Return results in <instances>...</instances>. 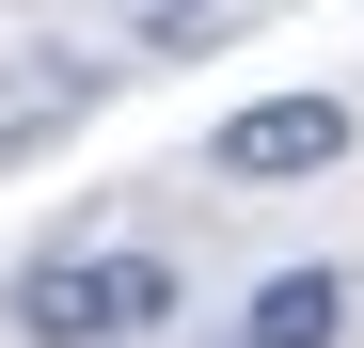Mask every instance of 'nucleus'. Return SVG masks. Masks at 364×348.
Wrapping results in <instances>:
<instances>
[{"label":"nucleus","instance_id":"nucleus-1","mask_svg":"<svg viewBox=\"0 0 364 348\" xmlns=\"http://www.w3.org/2000/svg\"><path fill=\"white\" fill-rule=\"evenodd\" d=\"M159 317H174V254H48V269H16L32 348H127Z\"/></svg>","mask_w":364,"mask_h":348},{"label":"nucleus","instance_id":"nucleus-2","mask_svg":"<svg viewBox=\"0 0 364 348\" xmlns=\"http://www.w3.org/2000/svg\"><path fill=\"white\" fill-rule=\"evenodd\" d=\"M237 190H285V174H333L348 158V111L333 95H254V111H222V143H206Z\"/></svg>","mask_w":364,"mask_h":348},{"label":"nucleus","instance_id":"nucleus-3","mask_svg":"<svg viewBox=\"0 0 364 348\" xmlns=\"http://www.w3.org/2000/svg\"><path fill=\"white\" fill-rule=\"evenodd\" d=\"M237 348H348V269H269Z\"/></svg>","mask_w":364,"mask_h":348}]
</instances>
